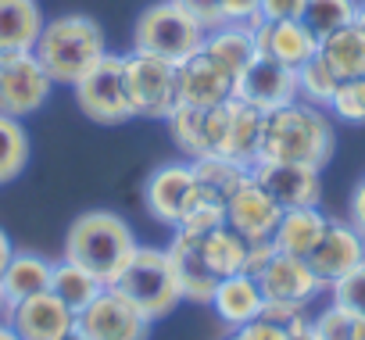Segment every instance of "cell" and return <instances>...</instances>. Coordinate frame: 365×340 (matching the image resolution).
Returning <instances> with one entry per match:
<instances>
[{
	"label": "cell",
	"instance_id": "6da1fadb",
	"mask_svg": "<svg viewBox=\"0 0 365 340\" xmlns=\"http://www.w3.org/2000/svg\"><path fill=\"white\" fill-rule=\"evenodd\" d=\"M333 147H336V129H333L326 108L294 101V104L265 115L262 158H269V161H297V165H312L322 172L333 158Z\"/></svg>",
	"mask_w": 365,
	"mask_h": 340
},
{
	"label": "cell",
	"instance_id": "7a4b0ae2",
	"mask_svg": "<svg viewBox=\"0 0 365 340\" xmlns=\"http://www.w3.org/2000/svg\"><path fill=\"white\" fill-rule=\"evenodd\" d=\"M43 72L54 79V86H76L104 54L108 36L104 29L86 15H61L54 22H43V33L33 47Z\"/></svg>",
	"mask_w": 365,
	"mask_h": 340
},
{
	"label": "cell",
	"instance_id": "3957f363",
	"mask_svg": "<svg viewBox=\"0 0 365 340\" xmlns=\"http://www.w3.org/2000/svg\"><path fill=\"white\" fill-rule=\"evenodd\" d=\"M136 237L129 222L115 212H86L68 226L65 237V258L97 276L104 287L115 283V276L125 269V262L136 251Z\"/></svg>",
	"mask_w": 365,
	"mask_h": 340
},
{
	"label": "cell",
	"instance_id": "277c9868",
	"mask_svg": "<svg viewBox=\"0 0 365 340\" xmlns=\"http://www.w3.org/2000/svg\"><path fill=\"white\" fill-rule=\"evenodd\" d=\"M111 290H118L150 322L172 315L175 304L182 301V290H179V279H175V269L165 247H136L125 269L115 276Z\"/></svg>",
	"mask_w": 365,
	"mask_h": 340
},
{
	"label": "cell",
	"instance_id": "5b68a950",
	"mask_svg": "<svg viewBox=\"0 0 365 340\" xmlns=\"http://www.w3.org/2000/svg\"><path fill=\"white\" fill-rule=\"evenodd\" d=\"M205 36H208V29L179 0H158V4L143 8V15L136 19L133 51H147V54H158V58L179 65V61L201 54Z\"/></svg>",
	"mask_w": 365,
	"mask_h": 340
},
{
	"label": "cell",
	"instance_id": "8992f818",
	"mask_svg": "<svg viewBox=\"0 0 365 340\" xmlns=\"http://www.w3.org/2000/svg\"><path fill=\"white\" fill-rule=\"evenodd\" d=\"M122 58H125V90L133 104V118H168L179 104L175 65L147 51H129Z\"/></svg>",
	"mask_w": 365,
	"mask_h": 340
},
{
	"label": "cell",
	"instance_id": "52a82bcc",
	"mask_svg": "<svg viewBox=\"0 0 365 340\" xmlns=\"http://www.w3.org/2000/svg\"><path fill=\"white\" fill-rule=\"evenodd\" d=\"M79 108L101 122V125H122L133 118L129 90H125V58L122 54H104L76 86Z\"/></svg>",
	"mask_w": 365,
	"mask_h": 340
},
{
	"label": "cell",
	"instance_id": "ba28073f",
	"mask_svg": "<svg viewBox=\"0 0 365 340\" xmlns=\"http://www.w3.org/2000/svg\"><path fill=\"white\" fill-rule=\"evenodd\" d=\"M262 125L265 111L230 97L219 108H208V140L212 154L233 158L240 165H255L262 158Z\"/></svg>",
	"mask_w": 365,
	"mask_h": 340
},
{
	"label": "cell",
	"instance_id": "9c48e42d",
	"mask_svg": "<svg viewBox=\"0 0 365 340\" xmlns=\"http://www.w3.org/2000/svg\"><path fill=\"white\" fill-rule=\"evenodd\" d=\"M51 90H54V79L43 72L33 51L0 54V115L26 118L47 104Z\"/></svg>",
	"mask_w": 365,
	"mask_h": 340
},
{
	"label": "cell",
	"instance_id": "30bf717a",
	"mask_svg": "<svg viewBox=\"0 0 365 340\" xmlns=\"http://www.w3.org/2000/svg\"><path fill=\"white\" fill-rule=\"evenodd\" d=\"M197 180H194V168L190 161H172V165H161L158 172H150L147 187H143V205L150 212L154 222L175 230L187 212L197 205Z\"/></svg>",
	"mask_w": 365,
	"mask_h": 340
},
{
	"label": "cell",
	"instance_id": "8fae6325",
	"mask_svg": "<svg viewBox=\"0 0 365 340\" xmlns=\"http://www.w3.org/2000/svg\"><path fill=\"white\" fill-rule=\"evenodd\" d=\"M76 326L86 340H147L150 336V319H143L111 287H104L101 297L76 315Z\"/></svg>",
	"mask_w": 365,
	"mask_h": 340
},
{
	"label": "cell",
	"instance_id": "7c38bea8",
	"mask_svg": "<svg viewBox=\"0 0 365 340\" xmlns=\"http://www.w3.org/2000/svg\"><path fill=\"white\" fill-rule=\"evenodd\" d=\"M251 180L287 212V208H312L322 201V180L319 168L297 165V161H255L251 165Z\"/></svg>",
	"mask_w": 365,
	"mask_h": 340
},
{
	"label": "cell",
	"instance_id": "4fadbf2b",
	"mask_svg": "<svg viewBox=\"0 0 365 340\" xmlns=\"http://www.w3.org/2000/svg\"><path fill=\"white\" fill-rule=\"evenodd\" d=\"M233 97L258 108V111H276V108H287L294 101H301V90H297V68H287L272 58H255L233 83Z\"/></svg>",
	"mask_w": 365,
	"mask_h": 340
},
{
	"label": "cell",
	"instance_id": "5bb4252c",
	"mask_svg": "<svg viewBox=\"0 0 365 340\" xmlns=\"http://www.w3.org/2000/svg\"><path fill=\"white\" fill-rule=\"evenodd\" d=\"M312 265V272L319 276V283L329 290V283H336L340 276H347L354 265L365 262V237L344 222V219H329L322 240L315 244V251L304 258Z\"/></svg>",
	"mask_w": 365,
	"mask_h": 340
},
{
	"label": "cell",
	"instance_id": "9a60e30c",
	"mask_svg": "<svg viewBox=\"0 0 365 340\" xmlns=\"http://www.w3.org/2000/svg\"><path fill=\"white\" fill-rule=\"evenodd\" d=\"M4 319L22 340H61L68 329H76V311L65 301H58L51 290L8 304Z\"/></svg>",
	"mask_w": 365,
	"mask_h": 340
},
{
	"label": "cell",
	"instance_id": "2e32d148",
	"mask_svg": "<svg viewBox=\"0 0 365 340\" xmlns=\"http://www.w3.org/2000/svg\"><path fill=\"white\" fill-rule=\"evenodd\" d=\"M175 97L187 108L208 111V108H219L233 97V79L201 51V54L175 65Z\"/></svg>",
	"mask_w": 365,
	"mask_h": 340
},
{
	"label": "cell",
	"instance_id": "e0dca14e",
	"mask_svg": "<svg viewBox=\"0 0 365 340\" xmlns=\"http://www.w3.org/2000/svg\"><path fill=\"white\" fill-rule=\"evenodd\" d=\"M182 290V301H194V304H212V294L219 287V276L208 269V258L201 251V233H187V230H175L172 244L165 247Z\"/></svg>",
	"mask_w": 365,
	"mask_h": 340
},
{
	"label": "cell",
	"instance_id": "ac0fdd59",
	"mask_svg": "<svg viewBox=\"0 0 365 340\" xmlns=\"http://www.w3.org/2000/svg\"><path fill=\"white\" fill-rule=\"evenodd\" d=\"M258 283H262L265 301H287V304H304V308L326 290L304 258L279 254V251H276V258L265 265V272L258 276Z\"/></svg>",
	"mask_w": 365,
	"mask_h": 340
},
{
	"label": "cell",
	"instance_id": "d6986e66",
	"mask_svg": "<svg viewBox=\"0 0 365 340\" xmlns=\"http://www.w3.org/2000/svg\"><path fill=\"white\" fill-rule=\"evenodd\" d=\"M279 215H283V208H279L255 180L244 183V187L230 197V205H226V226L237 230L247 244H255V240H272V233H276V226H279Z\"/></svg>",
	"mask_w": 365,
	"mask_h": 340
},
{
	"label": "cell",
	"instance_id": "ffe728a7",
	"mask_svg": "<svg viewBox=\"0 0 365 340\" xmlns=\"http://www.w3.org/2000/svg\"><path fill=\"white\" fill-rule=\"evenodd\" d=\"M255 40L262 58H272L287 68H301L319 54V40L304 29V22H262L255 29Z\"/></svg>",
	"mask_w": 365,
	"mask_h": 340
},
{
	"label": "cell",
	"instance_id": "44dd1931",
	"mask_svg": "<svg viewBox=\"0 0 365 340\" xmlns=\"http://www.w3.org/2000/svg\"><path fill=\"white\" fill-rule=\"evenodd\" d=\"M212 308H215V315H219L222 326L237 329V326H244V322H251V319L262 315V308H265L262 283L255 276H247V272L226 276L215 287V294H212Z\"/></svg>",
	"mask_w": 365,
	"mask_h": 340
},
{
	"label": "cell",
	"instance_id": "7402d4cb",
	"mask_svg": "<svg viewBox=\"0 0 365 340\" xmlns=\"http://www.w3.org/2000/svg\"><path fill=\"white\" fill-rule=\"evenodd\" d=\"M233 83L237 76L258 58V40H255V29L251 26H240V22H222L219 29H212L205 36V47H201Z\"/></svg>",
	"mask_w": 365,
	"mask_h": 340
},
{
	"label": "cell",
	"instance_id": "603a6c76",
	"mask_svg": "<svg viewBox=\"0 0 365 340\" xmlns=\"http://www.w3.org/2000/svg\"><path fill=\"white\" fill-rule=\"evenodd\" d=\"M326 226H329V215L319 205H312V208H287L279 215V226L272 233V244H276L279 254L308 258L315 251V244L322 240Z\"/></svg>",
	"mask_w": 365,
	"mask_h": 340
},
{
	"label": "cell",
	"instance_id": "cb8c5ba5",
	"mask_svg": "<svg viewBox=\"0 0 365 340\" xmlns=\"http://www.w3.org/2000/svg\"><path fill=\"white\" fill-rule=\"evenodd\" d=\"M194 168V180H197V194L215 201V205H230V197L251 183V165H240L233 158H222V154H208V158H197L190 161Z\"/></svg>",
	"mask_w": 365,
	"mask_h": 340
},
{
	"label": "cell",
	"instance_id": "d4e9b609",
	"mask_svg": "<svg viewBox=\"0 0 365 340\" xmlns=\"http://www.w3.org/2000/svg\"><path fill=\"white\" fill-rule=\"evenodd\" d=\"M51 276H54V262H47L43 254H33V251H15L4 276H0V294H4L8 304H19L26 297L51 290Z\"/></svg>",
	"mask_w": 365,
	"mask_h": 340
},
{
	"label": "cell",
	"instance_id": "484cf974",
	"mask_svg": "<svg viewBox=\"0 0 365 340\" xmlns=\"http://www.w3.org/2000/svg\"><path fill=\"white\" fill-rule=\"evenodd\" d=\"M43 33V15L36 0H0V54L33 51Z\"/></svg>",
	"mask_w": 365,
	"mask_h": 340
},
{
	"label": "cell",
	"instance_id": "4316f807",
	"mask_svg": "<svg viewBox=\"0 0 365 340\" xmlns=\"http://www.w3.org/2000/svg\"><path fill=\"white\" fill-rule=\"evenodd\" d=\"M319 58L333 68V76L340 83L347 79H361L365 76V33L351 22L329 36L319 40Z\"/></svg>",
	"mask_w": 365,
	"mask_h": 340
},
{
	"label": "cell",
	"instance_id": "83f0119b",
	"mask_svg": "<svg viewBox=\"0 0 365 340\" xmlns=\"http://www.w3.org/2000/svg\"><path fill=\"white\" fill-rule=\"evenodd\" d=\"M168 122V136L179 147V154L187 161L208 158L212 154V140H208V111L201 108H187V104H175V111L165 118Z\"/></svg>",
	"mask_w": 365,
	"mask_h": 340
},
{
	"label": "cell",
	"instance_id": "f1b7e54d",
	"mask_svg": "<svg viewBox=\"0 0 365 340\" xmlns=\"http://www.w3.org/2000/svg\"><path fill=\"white\" fill-rule=\"evenodd\" d=\"M101 290H104V283H101L97 276H90L86 269H79L76 262H68V258L54 262L51 294H54L58 301H65V304H68L76 315H79L86 304H93V301L101 297Z\"/></svg>",
	"mask_w": 365,
	"mask_h": 340
},
{
	"label": "cell",
	"instance_id": "f546056e",
	"mask_svg": "<svg viewBox=\"0 0 365 340\" xmlns=\"http://www.w3.org/2000/svg\"><path fill=\"white\" fill-rule=\"evenodd\" d=\"M201 251L208 258V269L219 276V283L226 276H237L244 272V262H247V240L230 230V226H219L212 233H201Z\"/></svg>",
	"mask_w": 365,
	"mask_h": 340
},
{
	"label": "cell",
	"instance_id": "4dcf8cb0",
	"mask_svg": "<svg viewBox=\"0 0 365 340\" xmlns=\"http://www.w3.org/2000/svg\"><path fill=\"white\" fill-rule=\"evenodd\" d=\"M29 165V136L22 118L0 115V187L19 180Z\"/></svg>",
	"mask_w": 365,
	"mask_h": 340
},
{
	"label": "cell",
	"instance_id": "1f68e13d",
	"mask_svg": "<svg viewBox=\"0 0 365 340\" xmlns=\"http://www.w3.org/2000/svg\"><path fill=\"white\" fill-rule=\"evenodd\" d=\"M354 11H358V0H308L301 22H304V29L315 40H322V36L351 26L354 22Z\"/></svg>",
	"mask_w": 365,
	"mask_h": 340
},
{
	"label": "cell",
	"instance_id": "d6a6232c",
	"mask_svg": "<svg viewBox=\"0 0 365 340\" xmlns=\"http://www.w3.org/2000/svg\"><path fill=\"white\" fill-rule=\"evenodd\" d=\"M336 86H340V79L333 76V68H329L319 54L297 68V90H301V101H308V104H315V108H326V111H329V101H333Z\"/></svg>",
	"mask_w": 365,
	"mask_h": 340
},
{
	"label": "cell",
	"instance_id": "836d02e7",
	"mask_svg": "<svg viewBox=\"0 0 365 340\" xmlns=\"http://www.w3.org/2000/svg\"><path fill=\"white\" fill-rule=\"evenodd\" d=\"M329 115H336L340 122H351V125H365V76L336 86V93L329 101Z\"/></svg>",
	"mask_w": 365,
	"mask_h": 340
},
{
	"label": "cell",
	"instance_id": "e575fe53",
	"mask_svg": "<svg viewBox=\"0 0 365 340\" xmlns=\"http://www.w3.org/2000/svg\"><path fill=\"white\" fill-rule=\"evenodd\" d=\"M329 301L351 315H365V262L354 265L347 276L329 283Z\"/></svg>",
	"mask_w": 365,
	"mask_h": 340
},
{
	"label": "cell",
	"instance_id": "d590c367",
	"mask_svg": "<svg viewBox=\"0 0 365 340\" xmlns=\"http://www.w3.org/2000/svg\"><path fill=\"white\" fill-rule=\"evenodd\" d=\"M354 333V315L336 308L329 301V308H322L319 315H312V329H308V340H351Z\"/></svg>",
	"mask_w": 365,
	"mask_h": 340
},
{
	"label": "cell",
	"instance_id": "8d00e7d4",
	"mask_svg": "<svg viewBox=\"0 0 365 340\" xmlns=\"http://www.w3.org/2000/svg\"><path fill=\"white\" fill-rule=\"evenodd\" d=\"M226 226V205H215L208 197H197V205L187 212V219H182L175 230H187V233H212Z\"/></svg>",
	"mask_w": 365,
	"mask_h": 340
},
{
	"label": "cell",
	"instance_id": "74e56055",
	"mask_svg": "<svg viewBox=\"0 0 365 340\" xmlns=\"http://www.w3.org/2000/svg\"><path fill=\"white\" fill-rule=\"evenodd\" d=\"M230 340H294V333H290L287 326H279V322H272V319L258 315V319H251V322L237 326Z\"/></svg>",
	"mask_w": 365,
	"mask_h": 340
},
{
	"label": "cell",
	"instance_id": "f35d334b",
	"mask_svg": "<svg viewBox=\"0 0 365 340\" xmlns=\"http://www.w3.org/2000/svg\"><path fill=\"white\" fill-rule=\"evenodd\" d=\"M222 22H240L258 29L262 26V0H219Z\"/></svg>",
	"mask_w": 365,
	"mask_h": 340
},
{
	"label": "cell",
	"instance_id": "ab89813d",
	"mask_svg": "<svg viewBox=\"0 0 365 340\" xmlns=\"http://www.w3.org/2000/svg\"><path fill=\"white\" fill-rule=\"evenodd\" d=\"M308 0H262V22H301Z\"/></svg>",
	"mask_w": 365,
	"mask_h": 340
},
{
	"label": "cell",
	"instance_id": "60d3db41",
	"mask_svg": "<svg viewBox=\"0 0 365 340\" xmlns=\"http://www.w3.org/2000/svg\"><path fill=\"white\" fill-rule=\"evenodd\" d=\"M272 258H276V244H272V240H255V244H247V262H244V272L258 279Z\"/></svg>",
	"mask_w": 365,
	"mask_h": 340
},
{
	"label": "cell",
	"instance_id": "b9f144b4",
	"mask_svg": "<svg viewBox=\"0 0 365 340\" xmlns=\"http://www.w3.org/2000/svg\"><path fill=\"white\" fill-rule=\"evenodd\" d=\"M179 4L187 8V11H190V15H194V19H197V22H201V26L208 29V33L222 26V11H219V0H179Z\"/></svg>",
	"mask_w": 365,
	"mask_h": 340
},
{
	"label": "cell",
	"instance_id": "7bdbcfd3",
	"mask_svg": "<svg viewBox=\"0 0 365 340\" xmlns=\"http://www.w3.org/2000/svg\"><path fill=\"white\" fill-rule=\"evenodd\" d=\"M347 222L365 237V180L354 187V194H351V215H347Z\"/></svg>",
	"mask_w": 365,
	"mask_h": 340
},
{
	"label": "cell",
	"instance_id": "ee69618b",
	"mask_svg": "<svg viewBox=\"0 0 365 340\" xmlns=\"http://www.w3.org/2000/svg\"><path fill=\"white\" fill-rule=\"evenodd\" d=\"M11 254H15V244H11V237H8L4 230H0V276H4V269H8Z\"/></svg>",
	"mask_w": 365,
	"mask_h": 340
},
{
	"label": "cell",
	"instance_id": "f6af8a7d",
	"mask_svg": "<svg viewBox=\"0 0 365 340\" xmlns=\"http://www.w3.org/2000/svg\"><path fill=\"white\" fill-rule=\"evenodd\" d=\"M0 340H22V336L11 329V322H8V319H0Z\"/></svg>",
	"mask_w": 365,
	"mask_h": 340
},
{
	"label": "cell",
	"instance_id": "bcb514c9",
	"mask_svg": "<svg viewBox=\"0 0 365 340\" xmlns=\"http://www.w3.org/2000/svg\"><path fill=\"white\" fill-rule=\"evenodd\" d=\"M351 340H365V315H354V333Z\"/></svg>",
	"mask_w": 365,
	"mask_h": 340
},
{
	"label": "cell",
	"instance_id": "7dc6e473",
	"mask_svg": "<svg viewBox=\"0 0 365 340\" xmlns=\"http://www.w3.org/2000/svg\"><path fill=\"white\" fill-rule=\"evenodd\" d=\"M354 26L365 33V0H358V11H354Z\"/></svg>",
	"mask_w": 365,
	"mask_h": 340
},
{
	"label": "cell",
	"instance_id": "c3c4849f",
	"mask_svg": "<svg viewBox=\"0 0 365 340\" xmlns=\"http://www.w3.org/2000/svg\"><path fill=\"white\" fill-rule=\"evenodd\" d=\"M61 340H86V336H83V333H79V326H76V329H68Z\"/></svg>",
	"mask_w": 365,
	"mask_h": 340
},
{
	"label": "cell",
	"instance_id": "681fc988",
	"mask_svg": "<svg viewBox=\"0 0 365 340\" xmlns=\"http://www.w3.org/2000/svg\"><path fill=\"white\" fill-rule=\"evenodd\" d=\"M4 311H8V301H4V294H0V319H4Z\"/></svg>",
	"mask_w": 365,
	"mask_h": 340
}]
</instances>
